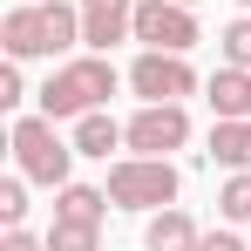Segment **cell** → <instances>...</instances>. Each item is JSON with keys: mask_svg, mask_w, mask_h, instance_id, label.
Returning <instances> with one entry per match:
<instances>
[{"mask_svg": "<svg viewBox=\"0 0 251 251\" xmlns=\"http://www.w3.org/2000/svg\"><path fill=\"white\" fill-rule=\"evenodd\" d=\"M7 61H61L82 48V7L75 0H21L0 21Z\"/></svg>", "mask_w": 251, "mask_h": 251, "instance_id": "1", "label": "cell"}, {"mask_svg": "<svg viewBox=\"0 0 251 251\" xmlns=\"http://www.w3.org/2000/svg\"><path fill=\"white\" fill-rule=\"evenodd\" d=\"M116 68H109V54H68V61H54V75L41 82V116H54V123H75V116H88V109H109V95H116Z\"/></svg>", "mask_w": 251, "mask_h": 251, "instance_id": "2", "label": "cell"}, {"mask_svg": "<svg viewBox=\"0 0 251 251\" xmlns=\"http://www.w3.org/2000/svg\"><path fill=\"white\" fill-rule=\"evenodd\" d=\"M7 150H14V170L27 176V183H48V190H61L68 183V170H75V136H61L54 116H14V136H7Z\"/></svg>", "mask_w": 251, "mask_h": 251, "instance_id": "3", "label": "cell"}, {"mask_svg": "<svg viewBox=\"0 0 251 251\" xmlns=\"http://www.w3.org/2000/svg\"><path fill=\"white\" fill-rule=\"evenodd\" d=\"M109 197H116V210H136V217H150V210H170L176 204V190H183V176H176V163L170 156H116L109 163V183H102Z\"/></svg>", "mask_w": 251, "mask_h": 251, "instance_id": "4", "label": "cell"}, {"mask_svg": "<svg viewBox=\"0 0 251 251\" xmlns=\"http://www.w3.org/2000/svg\"><path fill=\"white\" fill-rule=\"evenodd\" d=\"M129 88H136V102H190L197 95V68H190V54L143 48L129 61Z\"/></svg>", "mask_w": 251, "mask_h": 251, "instance_id": "5", "label": "cell"}, {"mask_svg": "<svg viewBox=\"0 0 251 251\" xmlns=\"http://www.w3.org/2000/svg\"><path fill=\"white\" fill-rule=\"evenodd\" d=\"M136 41L163 48V54H190V48L204 41L197 7H183V0H136Z\"/></svg>", "mask_w": 251, "mask_h": 251, "instance_id": "6", "label": "cell"}, {"mask_svg": "<svg viewBox=\"0 0 251 251\" xmlns=\"http://www.w3.org/2000/svg\"><path fill=\"white\" fill-rule=\"evenodd\" d=\"M123 129H129V156H170L190 143V109L183 102H143Z\"/></svg>", "mask_w": 251, "mask_h": 251, "instance_id": "7", "label": "cell"}, {"mask_svg": "<svg viewBox=\"0 0 251 251\" xmlns=\"http://www.w3.org/2000/svg\"><path fill=\"white\" fill-rule=\"evenodd\" d=\"M82 7V48L109 54L116 41H136V0H75Z\"/></svg>", "mask_w": 251, "mask_h": 251, "instance_id": "8", "label": "cell"}, {"mask_svg": "<svg viewBox=\"0 0 251 251\" xmlns=\"http://www.w3.org/2000/svg\"><path fill=\"white\" fill-rule=\"evenodd\" d=\"M204 245V231H197V217L190 210H150V224H143V251H197Z\"/></svg>", "mask_w": 251, "mask_h": 251, "instance_id": "9", "label": "cell"}, {"mask_svg": "<svg viewBox=\"0 0 251 251\" xmlns=\"http://www.w3.org/2000/svg\"><path fill=\"white\" fill-rule=\"evenodd\" d=\"M116 150H129V129L109 116V109H88L75 116V156H95V163H109Z\"/></svg>", "mask_w": 251, "mask_h": 251, "instance_id": "10", "label": "cell"}, {"mask_svg": "<svg viewBox=\"0 0 251 251\" xmlns=\"http://www.w3.org/2000/svg\"><path fill=\"white\" fill-rule=\"evenodd\" d=\"M109 210H116V197L109 190H95V183H61L54 190V217H68V224H109Z\"/></svg>", "mask_w": 251, "mask_h": 251, "instance_id": "11", "label": "cell"}, {"mask_svg": "<svg viewBox=\"0 0 251 251\" xmlns=\"http://www.w3.org/2000/svg\"><path fill=\"white\" fill-rule=\"evenodd\" d=\"M210 163L251 170V116H217L210 123Z\"/></svg>", "mask_w": 251, "mask_h": 251, "instance_id": "12", "label": "cell"}, {"mask_svg": "<svg viewBox=\"0 0 251 251\" xmlns=\"http://www.w3.org/2000/svg\"><path fill=\"white\" fill-rule=\"evenodd\" d=\"M210 109H217V116H251V68H231V61H217V75H210Z\"/></svg>", "mask_w": 251, "mask_h": 251, "instance_id": "13", "label": "cell"}, {"mask_svg": "<svg viewBox=\"0 0 251 251\" xmlns=\"http://www.w3.org/2000/svg\"><path fill=\"white\" fill-rule=\"evenodd\" d=\"M217 217H224V224H251V170H224Z\"/></svg>", "mask_w": 251, "mask_h": 251, "instance_id": "14", "label": "cell"}, {"mask_svg": "<svg viewBox=\"0 0 251 251\" xmlns=\"http://www.w3.org/2000/svg\"><path fill=\"white\" fill-rule=\"evenodd\" d=\"M48 251H102V224H68V217H54V224H48Z\"/></svg>", "mask_w": 251, "mask_h": 251, "instance_id": "15", "label": "cell"}, {"mask_svg": "<svg viewBox=\"0 0 251 251\" xmlns=\"http://www.w3.org/2000/svg\"><path fill=\"white\" fill-rule=\"evenodd\" d=\"M217 54H224L231 68H251V14H238V21L217 34Z\"/></svg>", "mask_w": 251, "mask_h": 251, "instance_id": "16", "label": "cell"}, {"mask_svg": "<svg viewBox=\"0 0 251 251\" xmlns=\"http://www.w3.org/2000/svg\"><path fill=\"white\" fill-rule=\"evenodd\" d=\"M21 217H27V176H21V170H14V176H0V224H7V231H14V224H21Z\"/></svg>", "mask_w": 251, "mask_h": 251, "instance_id": "17", "label": "cell"}, {"mask_svg": "<svg viewBox=\"0 0 251 251\" xmlns=\"http://www.w3.org/2000/svg\"><path fill=\"white\" fill-rule=\"evenodd\" d=\"M27 102V82H21V61H7L0 68V109H21Z\"/></svg>", "mask_w": 251, "mask_h": 251, "instance_id": "18", "label": "cell"}, {"mask_svg": "<svg viewBox=\"0 0 251 251\" xmlns=\"http://www.w3.org/2000/svg\"><path fill=\"white\" fill-rule=\"evenodd\" d=\"M0 251H48V238H34V231H27V224H14V231H7V238H0Z\"/></svg>", "mask_w": 251, "mask_h": 251, "instance_id": "19", "label": "cell"}, {"mask_svg": "<svg viewBox=\"0 0 251 251\" xmlns=\"http://www.w3.org/2000/svg\"><path fill=\"white\" fill-rule=\"evenodd\" d=\"M197 251H251V238H238V231H204Z\"/></svg>", "mask_w": 251, "mask_h": 251, "instance_id": "20", "label": "cell"}, {"mask_svg": "<svg viewBox=\"0 0 251 251\" xmlns=\"http://www.w3.org/2000/svg\"><path fill=\"white\" fill-rule=\"evenodd\" d=\"M183 7H204V0H183Z\"/></svg>", "mask_w": 251, "mask_h": 251, "instance_id": "21", "label": "cell"}, {"mask_svg": "<svg viewBox=\"0 0 251 251\" xmlns=\"http://www.w3.org/2000/svg\"><path fill=\"white\" fill-rule=\"evenodd\" d=\"M238 7H245V14H251V0H238Z\"/></svg>", "mask_w": 251, "mask_h": 251, "instance_id": "22", "label": "cell"}, {"mask_svg": "<svg viewBox=\"0 0 251 251\" xmlns=\"http://www.w3.org/2000/svg\"><path fill=\"white\" fill-rule=\"evenodd\" d=\"M245 238H251V224H245Z\"/></svg>", "mask_w": 251, "mask_h": 251, "instance_id": "23", "label": "cell"}]
</instances>
